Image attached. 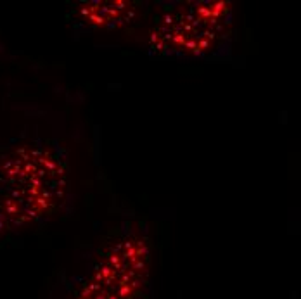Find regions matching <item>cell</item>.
<instances>
[{
  "label": "cell",
  "instance_id": "1",
  "mask_svg": "<svg viewBox=\"0 0 301 299\" xmlns=\"http://www.w3.org/2000/svg\"><path fill=\"white\" fill-rule=\"evenodd\" d=\"M227 9H223V4H192L185 18L178 14L163 21V24L168 26V31H165V35L182 40V50L199 52L203 42L209 40L213 43V40L218 37L216 31L222 23V14Z\"/></svg>",
  "mask_w": 301,
  "mask_h": 299
}]
</instances>
